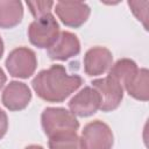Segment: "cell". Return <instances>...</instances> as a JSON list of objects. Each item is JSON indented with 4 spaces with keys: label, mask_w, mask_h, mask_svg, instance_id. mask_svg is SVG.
I'll use <instances>...</instances> for the list:
<instances>
[{
    "label": "cell",
    "mask_w": 149,
    "mask_h": 149,
    "mask_svg": "<svg viewBox=\"0 0 149 149\" xmlns=\"http://www.w3.org/2000/svg\"><path fill=\"white\" fill-rule=\"evenodd\" d=\"M81 84L83 79L80 76L69 74L62 65H52L48 70H42L31 81L36 94L50 102L65 100Z\"/></svg>",
    "instance_id": "1"
},
{
    "label": "cell",
    "mask_w": 149,
    "mask_h": 149,
    "mask_svg": "<svg viewBox=\"0 0 149 149\" xmlns=\"http://www.w3.org/2000/svg\"><path fill=\"white\" fill-rule=\"evenodd\" d=\"M42 127L49 139L77 133L79 122L76 116L61 107H48L42 113Z\"/></svg>",
    "instance_id": "2"
},
{
    "label": "cell",
    "mask_w": 149,
    "mask_h": 149,
    "mask_svg": "<svg viewBox=\"0 0 149 149\" xmlns=\"http://www.w3.org/2000/svg\"><path fill=\"white\" fill-rule=\"evenodd\" d=\"M59 35V26L51 13L35 17L29 24L28 36L30 42L38 48H49Z\"/></svg>",
    "instance_id": "3"
},
{
    "label": "cell",
    "mask_w": 149,
    "mask_h": 149,
    "mask_svg": "<svg viewBox=\"0 0 149 149\" xmlns=\"http://www.w3.org/2000/svg\"><path fill=\"white\" fill-rule=\"evenodd\" d=\"M37 65L36 55L29 48H16L9 52L6 59V66L13 77L28 78L30 77Z\"/></svg>",
    "instance_id": "4"
},
{
    "label": "cell",
    "mask_w": 149,
    "mask_h": 149,
    "mask_svg": "<svg viewBox=\"0 0 149 149\" xmlns=\"http://www.w3.org/2000/svg\"><path fill=\"white\" fill-rule=\"evenodd\" d=\"M81 142L84 149H111L113 146V133L105 122L95 120L84 127Z\"/></svg>",
    "instance_id": "5"
},
{
    "label": "cell",
    "mask_w": 149,
    "mask_h": 149,
    "mask_svg": "<svg viewBox=\"0 0 149 149\" xmlns=\"http://www.w3.org/2000/svg\"><path fill=\"white\" fill-rule=\"evenodd\" d=\"M93 87L97 90L100 97V109L109 112L115 109L123 97V87L112 77L95 79L92 81Z\"/></svg>",
    "instance_id": "6"
},
{
    "label": "cell",
    "mask_w": 149,
    "mask_h": 149,
    "mask_svg": "<svg viewBox=\"0 0 149 149\" xmlns=\"http://www.w3.org/2000/svg\"><path fill=\"white\" fill-rule=\"evenodd\" d=\"M100 107V97L94 87L86 86L79 91L70 101L69 108L73 115L90 116L94 114Z\"/></svg>",
    "instance_id": "7"
},
{
    "label": "cell",
    "mask_w": 149,
    "mask_h": 149,
    "mask_svg": "<svg viewBox=\"0 0 149 149\" xmlns=\"http://www.w3.org/2000/svg\"><path fill=\"white\" fill-rule=\"evenodd\" d=\"M55 10L64 24L74 28L81 26L90 15V7L79 1H59Z\"/></svg>",
    "instance_id": "8"
},
{
    "label": "cell",
    "mask_w": 149,
    "mask_h": 149,
    "mask_svg": "<svg viewBox=\"0 0 149 149\" xmlns=\"http://www.w3.org/2000/svg\"><path fill=\"white\" fill-rule=\"evenodd\" d=\"M80 44L77 36L70 31H61L57 40L48 48V55L51 59L65 61L78 55Z\"/></svg>",
    "instance_id": "9"
},
{
    "label": "cell",
    "mask_w": 149,
    "mask_h": 149,
    "mask_svg": "<svg viewBox=\"0 0 149 149\" xmlns=\"http://www.w3.org/2000/svg\"><path fill=\"white\" fill-rule=\"evenodd\" d=\"M113 62L112 52L104 47L91 48L84 57V69L88 76H99L106 72Z\"/></svg>",
    "instance_id": "10"
},
{
    "label": "cell",
    "mask_w": 149,
    "mask_h": 149,
    "mask_svg": "<svg viewBox=\"0 0 149 149\" xmlns=\"http://www.w3.org/2000/svg\"><path fill=\"white\" fill-rule=\"evenodd\" d=\"M31 99L29 87L24 83L10 81L2 93V104L9 111H20L28 106Z\"/></svg>",
    "instance_id": "11"
},
{
    "label": "cell",
    "mask_w": 149,
    "mask_h": 149,
    "mask_svg": "<svg viewBox=\"0 0 149 149\" xmlns=\"http://www.w3.org/2000/svg\"><path fill=\"white\" fill-rule=\"evenodd\" d=\"M23 7L20 1L0 0V27L12 28L21 22Z\"/></svg>",
    "instance_id": "12"
},
{
    "label": "cell",
    "mask_w": 149,
    "mask_h": 149,
    "mask_svg": "<svg viewBox=\"0 0 149 149\" xmlns=\"http://www.w3.org/2000/svg\"><path fill=\"white\" fill-rule=\"evenodd\" d=\"M125 88L135 99L147 101L149 98V74L147 69L137 70L125 85Z\"/></svg>",
    "instance_id": "13"
},
{
    "label": "cell",
    "mask_w": 149,
    "mask_h": 149,
    "mask_svg": "<svg viewBox=\"0 0 149 149\" xmlns=\"http://www.w3.org/2000/svg\"><path fill=\"white\" fill-rule=\"evenodd\" d=\"M137 70L139 69L133 61L123 58V59L118 61L111 68L108 76L112 77L113 79H115L121 86H125L128 83V80L136 73Z\"/></svg>",
    "instance_id": "14"
},
{
    "label": "cell",
    "mask_w": 149,
    "mask_h": 149,
    "mask_svg": "<svg viewBox=\"0 0 149 149\" xmlns=\"http://www.w3.org/2000/svg\"><path fill=\"white\" fill-rule=\"evenodd\" d=\"M49 148L50 149H84L81 139L77 135V133L65 134V135L49 139Z\"/></svg>",
    "instance_id": "15"
},
{
    "label": "cell",
    "mask_w": 149,
    "mask_h": 149,
    "mask_svg": "<svg viewBox=\"0 0 149 149\" xmlns=\"http://www.w3.org/2000/svg\"><path fill=\"white\" fill-rule=\"evenodd\" d=\"M129 7L132 8V12L134 13V15L141 20L146 27V29H148V6H149V1H128Z\"/></svg>",
    "instance_id": "16"
},
{
    "label": "cell",
    "mask_w": 149,
    "mask_h": 149,
    "mask_svg": "<svg viewBox=\"0 0 149 149\" xmlns=\"http://www.w3.org/2000/svg\"><path fill=\"white\" fill-rule=\"evenodd\" d=\"M27 6L29 7L31 14L37 17L44 14L50 13L51 7L54 6L52 1H27Z\"/></svg>",
    "instance_id": "17"
},
{
    "label": "cell",
    "mask_w": 149,
    "mask_h": 149,
    "mask_svg": "<svg viewBox=\"0 0 149 149\" xmlns=\"http://www.w3.org/2000/svg\"><path fill=\"white\" fill-rule=\"evenodd\" d=\"M8 128V120H7V115L6 113L0 109V139L3 137V135L6 134Z\"/></svg>",
    "instance_id": "18"
},
{
    "label": "cell",
    "mask_w": 149,
    "mask_h": 149,
    "mask_svg": "<svg viewBox=\"0 0 149 149\" xmlns=\"http://www.w3.org/2000/svg\"><path fill=\"white\" fill-rule=\"evenodd\" d=\"M5 83H6V74L2 71V69H0V90L2 88V86L5 85Z\"/></svg>",
    "instance_id": "19"
},
{
    "label": "cell",
    "mask_w": 149,
    "mask_h": 149,
    "mask_svg": "<svg viewBox=\"0 0 149 149\" xmlns=\"http://www.w3.org/2000/svg\"><path fill=\"white\" fill-rule=\"evenodd\" d=\"M2 54H3V42H2V40L0 37V58H1Z\"/></svg>",
    "instance_id": "20"
},
{
    "label": "cell",
    "mask_w": 149,
    "mask_h": 149,
    "mask_svg": "<svg viewBox=\"0 0 149 149\" xmlns=\"http://www.w3.org/2000/svg\"><path fill=\"white\" fill-rule=\"evenodd\" d=\"M26 149H44V148H43V147H41V146H35V144H33V146L27 147Z\"/></svg>",
    "instance_id": "21"
}]
</instances>
